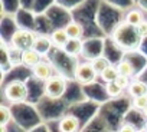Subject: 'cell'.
Listing matches in <instances>:
<instances>
[{"label": "cell", "mask_w": 147, "mask_h": 132, "mask_svg": "<svg viewBox=\"0 0 147 132\" xmlns=\"http://www.w3.org/2000/svg\"><path fill=\"white\" fill-rule=\"evenodd\" d=\"M113 39H114V43L118 47L124 49V50H134V49H137L140 46L141 40H143L141 36L137 32V27L130 26L125 22L118 25L114 29Z\"/></svg>", "instance_id": "1"}, {"label": "cell", "mask_w": 147, "mask_h": 132, "mask_svg": "<svg viewBox=\"0 0 147 132\" xmlns=\"http://www.w3.org/2000/svg\"><path fill=\"white\" fill-rule=\"evenodd\" d=\"M3 95H5V98L10 103H20V102H25L28 99L29 89H28L25 82H22V81H12V82H9L5 86Z\"/></svg>", "instance_id": "2"}, {"label": "cell", "mask_w": 147, "mask_h": 132, "mask_svg": "<svg viewBox=\"0 0 147 132\" xmlns=\"http://www.w3.org/2000/svg\"><path fill=\"white\" fill-rule=\"evenodd\" d=\"M35 39H36V33L35 32L28 30V29H18L12 35L10 47H13V49H16L19 52L32 49L33 43H35Z\"/></svg>", "instance_id": "3"}, {"label": "cell", "mask_w": 147, "mask_h": 132, "mask_svg": "<svg viewBox=\"0 0 147 132\" xmlns=\"http://www.w3.org/2000/svg\"><path fill=\"white\" fill-rule=\"evenodd\" d=\"M66 92V79L56 73L46 82H43V93L51 99H59Z\"/></svg>", "instance_id": "4"}, {"label": "cell", "mask_w": 147, "mask_h": 132, "mask_svg": "<svg viewBox=\"0 0 147 132\" xmlns=\"http://www.w3.org/2000/svg\"><path fill=\"white\" fill-rule=\"evenodd\" d=\"M97 76H100V75L94 69L91 62L78 63L75 66V69H74V78H75V81L80 85H90L97 79Z\"/></svg>", "instance_id": "5"}, {"label": "cell", "mask_w": 147, "mask_h": 132, "mask_svg": "<svg viewBox=\"0 0 147 132\" xmlns=\"http://www.w3.org/2000/svg\"><path fill=\"white\" fill-rule=\"evenodd\" d=\"M32 75L42 82H46L48 79H51L53 76V66L49 60H40L35 68H32Z\"/></svg>", "instance_id": "6"}, {"label": "cell", "mask_w": 147, "mask_h": 132, "mask_svg": "<svg viewBox=\"0 0 147 132\" xmlns=\"http://www.w3.org/2000/svg\"><path fill=\"white\" fill-rule=\"evenodd\" d=\"M51 40H52L53 47L63 50V47L68 45V42H69L71 39H69V36H68L65 27H61V29H55V30L51 33Z\"/></svg>", "instance_id": "7"}, {"label": "cell", "mask_w": 147, "mask_h": 132, "mask_svg": "<svg viewBox=\"0 0 147 132\" xmlns=\"http://www.w3.org/2000/svg\"><path fill=\"white\" fill-rule=\"evenodd\" d=\"M42 55H39L33 47L32 49H28V50H23L22 52V57H20V60H22V65H25L26 68H35V66L42 60Z\"/></svg>", "instance_id": "8"}, {"label": "cell", "mask_w": 147, "mask_h": 132, "mask_svg": "<svg viewBox=\"0 0 147 132\" xmlns=\"http://www.w3.org/2000/svg\"><path fill=\"white\" fill-rule=\"evenodd\" d=\"M52 46H53V45H52L51 36H48V35H36V39H35V43H33V49H35L39 55L45 56V55L51 50Z\"/></svg>", "instance_id": "9"}, {"label": "cell", "mask_w": 147, "mask_h": 132, "mask_svg": "<svg viewBox=\"0 0 147 132\" xmlns=\"http://www.w3.org/2000/svg\"><path fill=\"white\" fill-rule=\"evenodd\" d=\"M80 128V119L75 115H66L59 122V132H77Z\"/></svg>", "instance_id": "10"}, {"label": "cell", "mask_w": 147, "mask_h": 132, "mask_svg": "<svg viewBox=\"0 0 147 132\" xmlns=\"http://www.w3.org/2000/svg\"><path fill=\"white\" fill-rule=\"evenodd\" d=\"M117 69H118V73H120V75L128 76V78H131V76L136 73V66H134V63H133L130 59H127V57L121 59V60L117 63Z\"/></svg>", "instance_id": "11"}, {"label": "cell", "mask_w": 147, "mask_h": 132, "mask_svg": "<svg viewBox=\"0 0 147 132\" xmlns=\"http://www.w3.org/2000/svg\"><path fill=\"white\" fill-rule=\"evenodd\" d=\"M128 91V95L131 98H137V96H143V95H147V83L143 82V81H133L130 88L127 89Z\"/></svg>", "instance_id": "12"}, {"label": "cell", "mask_w": 147, "mask_h": 132, "mask_svg": "<svg viewBox=\"0 0 147 132\" xmlns=\"http://www.w3.org/2000/svg\"><path fill=\"white\" fill-rule=\"evenodd\" d=\"M82 47H84V42H81V39H71L68 45L63 47V52L69 56H78L82 53Z\"/></svg>", "instance_id": "13"}, {"label": "cell", "mask_w": 147, "mask_h": 132, "mask_svg": "<svg viewBox=\"0 0 147 132\" xmlns=\"http://www.w3.org/2000/svg\"><path fill=\"white\" fill-rule=\"evenodd\" d=\"M118 69H117V66H114V65H111V66H108L107 69H104L101 73H100V79L102 81V82H105V83H113V82H115V79L118 78Z\"/></svg>", "instance_id": "14"}, {"label": "cell", "mask_w": 147, "mask_h": 132, "mask_svg": "<svg viewBox=\"0 0 147 132\" xmlns=\"http://www.w3.org/2000/svg\"><path fill=\"white\" fill-rule=\"evenodd\" d=\"M65 30L69 36V39H81L82 35H84V30H82V26L77 22H69L66 26H65Z\"/></svg>", "instance_id": "15"}, {"label": "cell", "mask_w": 147, "mask_h": 132, "mask_svg": "<svg viewBox=\"0 0 147 132\" xmlns=\"http://www.w3.org/2000/svg\"><path fill=\"white\" fill-rule=\"evenodd\" d=\"M127 25H130V26H134V27H137L140 23H143L144 22V16H143V13L140 12V10H137V9H133V10H130L128 13H127V16H125V20H124Z\"/></svg>", "instance_id": "16"}, {"label": "cell", "mask_w": 147, "mask_h": 132, "mask_svg": "<svg viewBox=\"0 0 147 132\" xmlns=\"http://www.w3.org/2000/svg\"><path fill=\"white\" fill-rule=\"evenodd\" d=\"M91 63H92V66H94V69L97 71V73L100 75L104 69H107L108 66H111L113 63L107 59V57H104V56H100V57H95L94 60H91Z\"/></svg>", "instance_id": "17"}, {"label": "cell", "mask_w": 147, "mask_h": 132, "mask_svg": "<svg viewBox=\"0 0 147 132\" xmlns=\"http://www.w3.org/2000/svg\"><path fill=\"white\" fill-rule=\"evenodd\" d=\"M123 89L120 86H117L114 82L113 83H105V93L110 96V98H118L121 95Z\"/></svg>", "instance_id": "18"}, {"label": "cell", "mask_w": 147, "mask_h": 132, "mask_svg": "<svg viewBox=\"0 0 147 132\" xmlns=\"http://www.w3.org/2000/svg\"><path fill=\"white\" fill-rule=\"evenodd\" d=\"M131 105H133V108H134V109H137V111H141V112H143V111L146 109V106H147V95L133 98Z\"/></svg>", "instance_id": "19"}, {"label": "cell", "mask_w": 147, "mask_h": 132, "mask_svg": "<svg viewBox=\"0 0 147 132\" xmlns=\"http://www.w3.org/2000/svg\"><path fill=\"white\" fill-rule=\"evenodd\" d=\"M12 119V112L6 105L0 106V125H7L9 121Z\"/></svg>", "instance_id": "20"}, {"label": "cell", "mask_w": 147, "mask_h": 132, "mask_svg": "<svg viewBox=\"0 0 147 132\" xmlns=\"http://www.w3.org/2000/svg\"><path fill=\"white\" fill-rule=\"evenodd\" d=\"M117 86H120L123 91L124 89H128L130 88V85H131V82H130V78L128 76H123V75H118V78L115 79V82H114Z\"/></svg>", "instance_id": "21"}, {"label": "cell", "mask_w": 147, "mask_h": 132, "mask_svg": "<svg viewBox=\"0 0 147 132\" xmlns=\"http://www.w3.org/2000/svg\"><path fill=\"white\" fill-rule=\"evenodd\" d=\"M137 32L141 36V39H147V22L146 20L137 26Z\"/></svg>", "instance_id": "22"}, {"label": "cell", "mask_w": 147, "mask_h": 132, "mask_svg": "<svg viewBox=\"0 0 147 132\" xmlns=\"http://www.w3.org/2000/svg\"><path fill=\"white\" fill-rule=\"evenodd\" d=\"M118 132H137V129H136V126L131 125V123H124V125L118 129Z\"/></svg>", "instance_id": "23"}, {"label": "cell", "mask_w": 147, "mask_h": 132, "mask_svg": "<svg viewBox=\"0 0 147 132\" xmlns=\"http://www.w3.org/2000/svg\"><path fill=\"white\" fill-rule=\"evenodd\" d=\"M143 115H144V118H146V119H147V106H146V109H144V111H143Z\"/></svg>", "instance_id": "24"}, {"label": "cell", "mask_w": 147, "mask_h": 132, "mask_svg": "<svg viewBox=\"0 0 147 132\" xmlns=\"http://www.w3.org/2000/svg\"><path fill=\"white\" fill-rule=\"evenodd\" d=\"M144 126H146V131H147V119H146V125Z\"/></svg>", "instance_id": "25"}]
</instances>
